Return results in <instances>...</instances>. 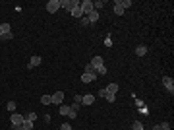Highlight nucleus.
Returning a JSON list of instances; mask_svg holds the SVG:
<instances>
[{"mask_svg": "<svg viewBox=\"0 0 174 130\" xmlns=\"http://www.w3.org/2000/svg\"><path fill=\"white\" fill-rule=\"evenodd\" d=\"M58 10H60V0H48L46 2V12L48 14H54Z\"/></svg>", "mask_w": 174, "mask_h": 130, "instance_id": "obj_1", "label": "nucleus"}, {"mask_svg": "<svg viewBox=\"0 0 174 130\" xmlns=\"http://www.w3.org/2000/svg\"><path fill=\"white\" fill-rule=\"evenodd\" d=\"M79 4H81V12H83V16H89L93 12V2L91 0H83V2H79Z\"/></svg>", "mask_w": 174, "mask_h": 130, "instance_id": "obj_2", "label": "nucleus"}, {"mask_svg": "<svg viewBox=\"0 0 174 130\" xmlns=\"http://www.w3.org/2000/svg\"><path fill=\"white\" fill-rule=\"evenodd\" d=\"M79 0H60V8H64L66 12H72L73 10V6L78 4Z\"/></svg>", "mask_w": 174, "mask_h": 130, "instance_id": "obj_3", "label": "nucleus"}, {"mask_svg": "<svg viewBox=\"0 0 174 130\" xmlns=\"http://www.w3.org/2000/svg\"><path fill=\"white\" fill-rule=\"evenodd\" d=\"M10 122H12V124H14V128L16 126H21L23 124V115H10Z\"/></svg>", "mask_w": 174, "mask_h": 130, "instance_id": "obj_4", "label": "nucleus"}, {"mask_svg": "<svg viewBox=\"0 0 174 130\" xmlns=\"http://www.w3.org/2000/svg\"><path fill=\"white\" fill-rule=\"evenodd\" d=\"M51 97H52V103H54V105H62V103H64V91H56V93H52Z\"/></svg>", "mask_w": 174, "mask_h": 130, "instance_id": "obj_5", "label": "nucleus"}, {"mask_svg": "<svg viewBox=\"0 0 174 130\" xmlns=\"http://www.w3.org/2000/svg\"><path fill=\"white\" fill-rule=\"evenodd\" d=\"M163 84H165V88L168 89L170 93H174V80H172V78H168V76H165V78H163Z\"/></svg>", "mask_w": 174, "mask_h": 130, "instance_id": "obj_6", "label": "nucleus"}, {"mask_svg": "<svg viewBox=\"0 0 174 130\" xmlns=\"http://www.w3.org/2000/svg\"><path fill=\"white\" fill-rule=\"evenodd\" d=\"M70 14H72L73 18H78V19H81V18H83V12H81V4H79V2H78V4L73 6V10H72V12H70Z\"/></svg>", "mask_w": 174, "mask_h": 130, "instance_id": "obj_7", "label": "nucleus"}, {"mask_svg": "<svg viewBox=\"0 0 174 130\" xmlns=\"http://www.w3.org/2000/svg\"><path fill=\"white\" fill-rule=\"evenodd\" d=\"M95 80H97V74H87V72L81 74V82L83 84H91V82H95Z\"/></svg>", "mask_w": 174, "mask_h": 130, "instance_id": "obj_8", "label": "nucleus"}, {"mask_svg": "<svg viewBox=\"0 0 174 130\" xmlns=\"http://www.w3.org/2000/svg\"><path fill=\"white\" fill-rule=\"evenodd\" d=\"M78 113H79V105H78V103L70 105V113H68L70 119H76V116H78Z\"/></svg>", "mask_w": 174, "mask_h": 130, "instance_id": "obj_9", "label": "nucleus"}, {"mask_svg": "<svg viewBox=\"0 0 174 130\" xmlns=\"http://www.w3.org/2000/svg\"><path fill=\"white\" fill-rule=\"evenodd\" d=\"M91 66H93V68H101V66H105V62H103V58H101V56H93V60H91Z\"/></svg>", "mask_w": 174, "mask_h": 130, "instance_id": "obj_10", "label": "nucleus"}, {"mask_svg": "<svg viewBox=\"0 0 174 130\" xmlns=\"http://www.w3.org/2000/svg\"><path fill=\"white\" fill-rule=\"evenodd\" d=\"M39 64H41V56L35 55V56H31V60H29L27 68H35V66H39Z\"/></svg>", "mask_w": 174, "mask_h": 130, "instance_id": "obj_11", "label": "nucleus"}, {"mask_svg": "<svg viewBox=\"0 0 174 130\" xmlns=\"http://www.w3.org/2000/svg\"><path fill=\"white\" fill-rule=\"evenodd\" d=\"M93 101H95L93 93H87V95H83V99H81V103H83V105H93Z\"/></svg>", "mask_w": 174, "mask_h": 130, "instance_id": "obj_12", "label": "nucleus"}, {"mask_svg": "<svg viewBox=\"0 0 174 130\" xmlns=\"http://www.w3.org/2000/svg\"><path fill=\"white\" fill-rule=\"evenodd\" d=\"M12 31V27H10V23H0V37H2V35H4V33H10Z\"/></svg>", "mask_w": 174, "mask_h": 130, "instance_id": "obj_13", "label": "nucleus"}, {"mask_svg": "<svg viewBox=\"0 0 174 130\" xmlns=\"http://www.w3.org/2000/svg\"><path fill=\"white\" fill-rule=\"evenodd\" d=\"M87 19H89V23H95V22H99V12H97V10H93L91 14L87 16Z\"/></svg>", "mask_w": 174, "mask_h": 130, "instance_id": "obj_14", "label": "nucleus"}, {"mask_svg": "<svg viewBox=\"0 0 174 130\" xmlns=\"http://www.w3.org/2000/svg\"><path fill=\"white\" fill-rule=\"evenodd\" d=\"M114 14H116V16H122V14H124V8L120 6V2H118V0L114 2Z\"/></svg>", "mask_w": 174, "mask_h": 130, "instance_id": "obj_15", "label": "nucleus"}, {"mask_svg": "<svg viewBox=\"0 0 174 130\" xmlns=\"http://www.w3.org/2000/svg\"><path fill=\"white\" fill-rule=\"evenodd\" d=\"M135 52H138V56H145L147 55V47L145 45H139L138 49H135Z\"/></svg>", "mask_w": 174, "mask_h": 130, "instance_id": "obj_16", "label": "nucleus"}, {"mask_svg": "<svg viewBox=\"0 0 174 130\" xmlns=\"http://www.w3.org/2000/svg\"><path fill=\"white\" fill-rule=\"evenodd\" d=\"M68 113H70V105H60V115H64V116H68Z\"/></svg>", "mask_w": 174, "mask_h": 130, "instance_id": "obj_17", "label": "nucleus"}, {"mask_svg": "<svg viewBox=\"0 0 174 130\" xmlns=\"http://www.w3.org/2000/svg\"><path fill=\"white\" fill-rule=\"evenodd\" d=\"M106 91H108V93H114V95H116V91H118V84H108Z\"/></svg>", "mask_w": 174, "mask_h": 130, "instance_id": "obj_18", "label": "nucleus"}, {"mask_svg": "<svg viewBox=\"0 0 174 130\" xmlns=\"http://www.w3.org/2000/svg\"><path fill=\"white\" fill-rule=\"evenodd\" d=\"M21 128H23V130H33V122H31V121H25V119H23Z\"/></svg>", "mask_w": 174, "mask_h": 130, "instance_id": "obj_19", "label": "nucleus"}, {"mask_svg": "<svg viewBox=\"0 0 174 130\" xmlns=\"http://www.w3.org/2000/svg\"><path fill=\"white\" fill-rule=\"evenodd\" d=\"M23 119H25V121H31V122H35V119H37V113H27V115H23Z\"/></svg>", "mask_w": 174, "mask_h": 130, "instance_id": "obj_20", "label": "nucleus"}, {"mask_svg": "<svg viewBox=\"0 0 174 130\" xmlns=\"http://www.w3.org/2000/svg\"><path fill=\"white\" fill-rule=\"evenodd\" d=\"M41 103H43V105H51V103H52V97H51V95H43V97H41Z\"/></svg>", "mask_w": 174, "mask_h": 130, "instance_id": "obj_21", "label": "nucleus"}, {"mask_svg": "<svg viewBox=\"0 0 174 130\" xmlns=\"http://www.w3.org/2000/svg\"><path fill=\"white\" fill-rule=\"evenodd\" d=\"M6 109H8L10 113H14L16 111V101H8V103H6Z\"/></svg>", "mask_w": 174, "mask_h": 130, "instance_id": "obj_22", "label": "nucleus"}, {"mask_svg": "<svg viewBox=\"0 0 174 130\" xmlns=\"http://www.w3.org/2000/svg\"><path fill=\"white\" fill-rule=\"evenodd\" d=\"M118 2H120V6H122L124 10H126V8H130V6H132V0H118Z\"/></svg>", "mask_w": 174, "mask_h": 130, "instance_id": "obj_23", "label": "nucleus"}, {"mask_svg": "<svg viewBox=\"0 0 174 130\" xmlns=\"http://www.w3.org/2000/svg\"><path fill=\"white\" fill-rule=\"evenodd\" d=\"M103 6H105V2H103V0H97V2H93V8H95L97 12H99V10H101Z\"/></svg>", "mask_w": 174, "mask_h": 130, "instance_id": "obj_24", "label": "nucleus"}, {"mask_svg": "<svg viewBox=\"0 0 174 130\" xmlns=\"http://www.w3.org/2000/svg\"><path fill=\"white\" fill-rule=\"evenodd\" d=\"M132 130H143V124L139 121H133V124H132Z\"/></svg>", "mask_w": 174, "mask_h": 130, "instance_id": "obj_25", "label": "nucleus"}, {"mask_svg": "<svg viewBox=\"0 0 174 130\" xmlns=\"http://www.w3.org/2000/svg\"><path fill=\"white\" fill-rule=\"evenodd\" d=\"M105 97L108 99V103H114V101H116V95H114V93H108V91H106V93H105Z\"/></svg>", "mask_w": 174, "mask_h": 130, "instance_id": "obj_26", "label": "nucleus"}, {"mask_svg": "<svg viewBox=\"0 0 174 130\" xmlns=\"http://www.w3.org/2000/svg\"><path fill=\"white\" fill-rule=\"evenodd\" d=\"M14 37V33L10 31V33H4V35H2V37H0V41H8V39H12Z\"/></svg>", "mask_w": 174, "mask_h": 130, "instance_id": "obj_27", "label": "nucleus"}, {"mask_svg": "<svg viewBox=\"0 0 174 130\" xmlns=\"http://www.w3.org/2000/svg\"><path fill=\"white\" fill-rule=\"evenodd\" d=\"M81 99H83V95L76 93V97H73V103H78V105H81Z\"/></svg>", "mask_w": 174, "mask_h": 130, "instance_id": "obj_28", "label": "nucleus"}, {"mask_svg": "<svg viewBox=\"0 0 174 130\" xmlns=\"http://www.w3.org/2000/svg\"><path fill=\"white\" fill-rule=\"evenodd\" d=\"M79 23H81V25H89V19H87V16H83V18L79 19Z\"/></svg>", "mask_w": 174, "mask_h": 130, "instance_id": "obj_29", "label": "nucleus"}, {"mask_svg": "<svg viewBox=\"0 0 174 130\" xmlns=\"http://www.w3.org/2000/svg\"><path fill=\"white\" fill-rule=\"evenodd\" d=\"M60 130H72V126H70V124H68V122H64V124L60 126Z\"/></svg>", "mask_w": 174, "mask_h": 130, "instance_id": "obj_30", "label": "nucleus"}, {"mask_svg": "<svg viewBox=\"0 0 174 130\" xmlns=\"http://www.w3.org/2000/svg\"><path fill=\"white\" fill-rule=\"evenodd\" d=\"M97 74H106V68H105V66H101V68H97Z\"/></svg>", "mask_w": 174, "mask_h": 130, "instance_id": "obj_31", "label": "nucleus"}, {"mask_svg": "<svg viewBox=\"0 0 174 130\" xmlns=\"http://www.w3.org/2000/svg\"><path fill=\"white\" fill-rule=\"evenodd\" d=\"M165 128H170L168 122H160V130H165Z\"/></svg>", "mask_w": 174, "mask_h": 130, "instance_id": "obj_32", "label": "nucleus"}, {"mask_svg": "<svg viewBox=\"0 0 174 130\" xmlns=\"http://www.w3.org/2000/svg\"><path fill=\"white\" fill-rule=\"evenodd\" d=\"M153 130H160V124H157V126H153Z\"/></svg>", "mask_w": 174, "mask_h": 130, "instance_id": "obj_33", "label": "nucleus"}, {"mask_svg": "<svg viewBox=\"0 0 174 130\" xmlns=\"http://www.w3.org/2000/svg\"><path fill=\"white\" fill-rule=\"evenodd\" d=\"M16 130H23V128H21V126H16Z\"/></svg>", "mask_w": 174, "mask_h": 130, "instance_id": "obj_34", "label": "nucleus"}, {"mask_svg": "<svg viewBox=\"0 0 174 130\" xmlns=\"http://www.w3.org/2000/svg\"><path fill=\"white\" fill-rule=\"evenodd\" d=\"M165 130H170V128H165Z\"/></svg>", "mask_w": 174, "mask_h": 130, "instance_id": "obj_35", "label": "nucleus"}]
</instances>
